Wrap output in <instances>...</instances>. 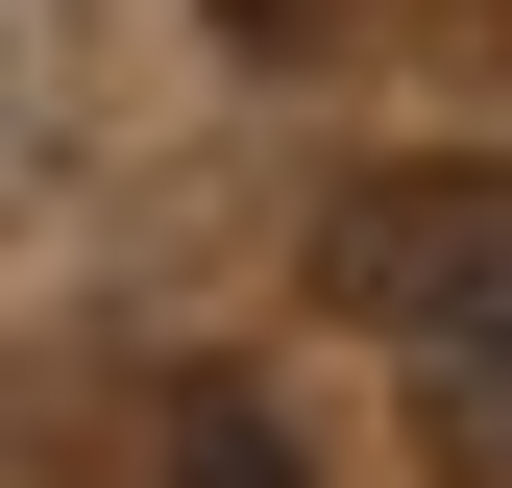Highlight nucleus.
<instances>
[{
    "label": "nucleus",
    "mask_w": 512,
    "mask_h": 488,
    "mask_svg": "<svg viewBox=\"0 0 512 488\" xmlns=\"http://www.w3.org/2000/svg\"><path fill=\"white\" fill-rule=\"evenodd\" d=\"M342 293H366V342H391L439 488H512V196H366Z\"/></svg>",
    "instance_id": "obj_1"
},
{
    "label": "nucleus",
    "mask_w": 512,
    "mask_h": 488,
    "mask_svg": "<svg viewBox=\"0 0 512 488\" xmlns=\"http://www.w3.org/2000/svg\"><path fill=\"white\" fill-rule=\"evenodd\" d=\"M171 488H293V440H269L244 391H196V415H171Z\"/></svg>",
    "instance_id": "obj_2"
}]
</instances>
